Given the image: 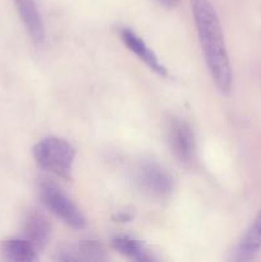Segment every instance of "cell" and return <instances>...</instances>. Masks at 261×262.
<instances>
[{
	"mask_svg": "<svg viewBox=\"0 0 261 262\" xmlns=\"http://www.w3.org/2000/svg\"><path fill=\"white\" fill-rule=\"evenodd\" d=\"M36 164L64 179H71L76 150L64 138L49 136L38 141L32 148Z\"/></svg>",
	"mask_w": 261,
	"mask_h": 262,
	"instance_id": "cell-2",
	"label": "cell"
},
{
	"mask_svg": "<svg viewBox=\"0 0 261 262\" xmlns=\"http://www.w3.org/2000/svg\"><path fill=\"white\" fill-rule=\"evenodd\" d=\"M133 179L138 188L153 197H165L173 189L169 171L154 160H142L135 166Z\"/></svg>",
	"mask_w": 261,
	"mask_h": 262,
	"instance_id": "cell-3",
	"label": "cell"
},
{
	"mask_svg": "<svg viewBox=\"0 0 261 262\" xmlns=\"http://www.w3.org/2000/svg\"><path fill=\"white\" fill-rule=\"evenodd\" d=\"M192 14L210 76L223 94L233 84V72L216 10L209 0H191Z\"/></svg>",
	"mask_w": 261,
	"mask_h": 262,
	"instance_id": "cell-1",
	"label": "cell"
},
{
	"mask_svg": "<svg viewBox=\"0 0 261 262\" xmlns=\"http://www.w3.org/2000/svg\"><path fill=\"white\" fill-rule=\"evenodd\" d=\"M113 246L115 250L122 255L127 256V257L132 258L136 261H151L153 256L151 253L146 250L145 246L133 238L127 237V235H118L113 239Z\"/></svg>",
	"mask_w": 261,
	"mask_h": 262,
	"instance_id": "cell-12",
	"label": "cell"
},
{
	"mask_svg": "<svg viewBox=\"0 0 261 262\" xmlns=\"http://www.w3.org/2000/svg\"><path fill=\"white\" fill-rule=\"evenodd\" d=\"M20 20L31 40L40 45L45 40V26L36 0H14Z\"/></svg>",
	"mask_w": 261,
	"mask_h": 262,
	"instance_id": "cell-7",
	"label": "cell"
},
{
	"mask_svg": "<svg viewBox=\"0 0 261 262\" xmlns=\"http://www.w3.org/2000/svg\"><path fill=\"white\" fill-rule=\"evenodd\" d=\"M168 142L177 160L191 163L196 151L193 130L182 118H170L168 124Z\"/></svg>",
	"mask_w": 261,
	"mask_h": 262,
	"instance_id": "cell-5",
	"label": "cell"
},
{
	"mask_svg": "<svg viewBox=\"0 0 261 262\" xmlns=\"http://www.w3.org/2000/svg\"><path fill=\"white\" fill-rule=\"evenodd\" d=\"M38 250L28 239L12 238L3 241L0 245L2 257L13 262H32L37 258Z\"/></svg>",
	"mask_w": 261,
	"mask_h": 262,
	"instance_id": "cell-10",
	"label": "cell"
},
{
	"mask_svg": "<svg viewBox=\"0 0 261 262\" xmlns=\"http://www.w3.org/2000/svg\"><path fill=\"white\" fill-rule=\"evenodd\" d=\"M261 250V210L247 228L243 237L234 250V261H251Z\"/></svg>",
	"mask_w": 261,
	"mask_h": 262,
	"instance_id": "cell-8",
	"label": "cell"
},
{
	"mask_svg": "<svg viewBox=\"0 0 261 262\" xmlns=\"http://www.w3.org/2000/svg\"><path fill=\"white\" fill-rule=\"evenodd\" d=\"M40 197L42 204L69 227L74 228V229L84 228L86 219H84L83 214L58 186L50 183V182L41 183Z\"/></svg>",
	"mask_w": 261,
	"mask_h": 262,
	"instance_id": "cell-4",
	"label": "cell"
},
{
	"mask_svg": "<svg viewBox=\"0 0 261 262\" xmlns=\"http://www.w3.org/2000/svg\"><path fill=\"white\" fill-rule=\"evenodd\" d=\"M60 261H101L105 260V251L96 241H81L74 247L58 252Z\"/></svg>",
	"mask_w": 261,
	"mask_h": 262,
	"instance_id": "cell-11",
	"label": "cell"
},
{
	"mask_svg": "<svg viewBox=\"0 0 261 262\" xmlns=\"http://www.w3.org/2000/svg\"><path fill=\"white\" fill-rule=\"evenodd\" d=\"M119 36L124 45L127 46V49H129L135 55H137V58L141 59L151 71H154L161 77L166 76L165 67L159 61L155 53L146 45L145 41L135 31H132L130 28H122L119 31Z\"/></svg>",
	"mask_w": 261,
	"mask_h": 262,
	"instance_id": "cell-6",
	"label": "cell"
},
{
	"mask_svg": "<svg viewBox=\"0 0 261 262\" xmlns=\"http://www.w3.org/2000/svg\"><path fill=\"white\" fill-rule=\"evenodd\" d=\"M23 232L26 239L40 251L45 247L50 238V223L41 212L31 211L23 222Z\"/></svg>",
	"mask_w": 261,
	"mask_h": 262,
	"instance_id": "cell-9",
	"label": "cell"
},
{
	"mask_svg": "<svg viewBox=\"0 0 261 262\" xmlns=\"http://www.w3.org/2000/svg\"><path fill=\"white\" fill-rule=\"evenodd\" d=\"M159 2H160L161 4L164 5V7H166V8H169V9H170V8H174V7H177V5H178L179 0H159Z\"/></svg>",
	"mask_w": 261,
	"mask_h": 262,
	"instance_id": "cell-13",
	"label": "cell"
}]
</instances>
